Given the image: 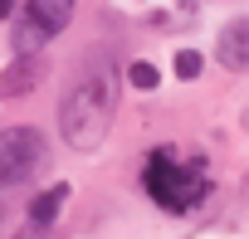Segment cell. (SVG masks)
Instances as JSON below:
<instances>
[{
  "label": "cell",
  "mask_w": 249,
  "mask_h": 239,
  "mask_svg": "<svg viewBox=\"0 0 249 239\" xmlns=\"http://www.w3.org/2000/svg\"><path fill=\"white\" fill-rule=\"evenodd\" d=\"M215 64L225 73H244L249 68V20L234 15L220 34H215Z\"/></svg>",
  "instance_id": "5"
},
{
  "label": "cell",
  "mask_w": 249,
  "mask_h": 239,
  "mask_svg": "<svg viewBox=\"0 0 249 239\" xmlns=\"http://www.w3.org/2000/svg\"><path fill=\"white\" fill-rule=\"evenodd\" d=\"M200 68H205V59H200L196 49H176V59H171V73H176L181 83H196V78H200Z\"/></svg>",
  "instance_id": "9"
},
{
  "label": "cell",
  "mask_w": 249,
  "mask_h": 239,
  "mask_svg": "<svg viewBox=\"0 0 249 239\" xmlns=\"http://www.w3.org/2000/svg\"><path fill=\"white\" fill-rule=\"evenodd\" d=\"M15 15V0H0V20H10Z\"/></svg>",
  "instance_id": "11"
},
{
  "label": "cell",
  "mask_w": 249,
  "mask_h": 239,
  "mask_svg": "<svg viewBox=\"0 0 249 239\" xmlns=\"http://www.w3.org/2000/svg\"><path fill=\"white\" fill-rule=\"evenodd\" d=\"M49 166V142L39 127L20 122V127H0V190L25 186Z\"/></svg>",
  "instance_id": "3"
},
{
  "label": "cell",
  "mask_w": 249,
  "mask_h": 239,
  "mask_svg": "<svg viewBox=\"0 0 249 239\" xmlns=\"http://www.w3.org/2000/svg\"><path fill=\"white\" fill-rule=\"evenodd\" d=\"M73 10H78V0H25V15H35L49 34H59L73 20Z\"/></svg>",
  "instance_id": "7"
},
{
  "label": "cell",
  "mask_w": 249,
  "mask_h": 239,
  "mask_svg": "<svg viewBox=\"0 0 249 239\" xmlns=\"http://www.w3.org/2000/svg\"><path fill=\"white\" fill-rule=\"evenodd\" d=\"M142 190L166 215H191L196 205H205L215 195V176H210V166H205L200 152L176 147V142H161L142 161Z\"/></svg>",
  "instance_id": "2"
},
{
  "label": "cell",
  "mask_w": 249,
  "mask_h": 239,
  "mask_svg": "<svg viewBox=\"0 0 249 239\" xmlns=\"http://www.w3.org/2000/svg\"><path fill=\"white\" fill-rule=\"evenodd\" d=\"M69 195H73V190H69V181H59V186H44L39 195H30V210H25V215H30V229H49V224L64 215Z\"/></svg>",
  "instance_id": "6"
},
{
  "label": "cell",
  "mask_w": 249,
  "mask_h": 239,
  "mask_svg": "<svg viewBox=\"0 0 249 239\" xmlns=\"http://www.w3.org/2000/svg\"><path fill=\"white\" fill-rule=\"evenodd\" d=\"M0 224H5V200H0Z\"/></svg>",
  "instance_id": "12"
},
{
  "label": "cell",
  "mask_w": 249,
  "mask_h": 239,
  "mask_svg": "<svg viewBox=\"0 0 249 239\" xmlns=\"http://www.w3.org/2000/svg\"><path fill=\"white\" fill-rule=\"evenodd\" d=\"M44 73H49L44 54H15V64L0 68V98H25V93H35V88L44 83Z\"/></svg>",
  "instance_id": "4"
},
{
  "label": "cell",
  "mask_w": 249,
  "mask_h": 239,
  "mask_svg": "<svg viewBox=\"0 0 249 239\" xmlns=\"http://www.w3.org/2000/svg\"><path fill=\"white\" fill-rule=\"evenodd\" d=\"M127 83H132V88H142V93H152V88L161 83V68H157V64H147V59H132V64H127Z\"/></svg>",
  "instance_id": "10"
},
{
  "label": "cell",
  "mask_w": 249,
  "mask_h": 239,
  "mask_svg": "<svg viewBox=\"0 0 249 239\" xmlns=\"http://www.w3.org/2000/svg\"><path fill=\"white\" fill-rule=\"evenodd\" d=\"M49 39H54V34H49V30L35 20V15H25V10H20V20H15V30H10V44H15V54H39Z\"/></svg>",
  "instance_id": "8"
},
{
  "label": "cell",
  "mask_w": 249,
  "mask_h": 239,
  "mask_svg": "<svg viewBox=\"0 0 249 239\" xmlns=\"http://www.w3.org/2000/svg\"><path fill=\"white\" fill-rule=\"evenodd\" d=\"M112 112H117V73L107 59H88L59 102V137L73 152H98L112 132Z\"/></svg>",
  "instance_id": "1"
}]
</instances>
